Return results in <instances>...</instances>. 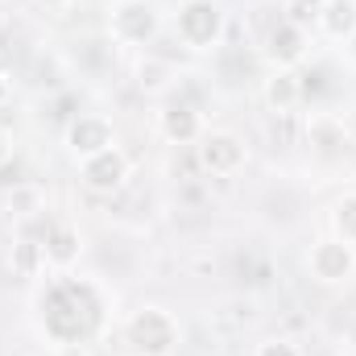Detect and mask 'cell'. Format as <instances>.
<instances>
[{"mask_svg": "<svg viewBox=\"0 0 356 356\" xmlns=\"http://www.w3.org/2000/svg\"><path fill=\"white\" fill-rule=\"evenodd\" d=\"M216 8L211 4H203V0H195V4H186V13L178 17V25H182V33L191 38V42H207L211 33H216Z\"/></svg>", "mask_w": 356, "mask_h": 356, "instance_id": "6da1fadb", "label": "cell"}, {"mask_svg": "<svg viewBox=\"0 0 356 356\" xmlns=\"http://www.w3.org/2000/svg\"><path fill=\"white\" fill-rule=\"evenodd\" d=\"M327 13H332V17H327L332 33H344V29H353V25H356V4H353V0H336Z\"/></svg>", "mask_w": 356, "mask_h": 356, "instance_id": "5b68a950", "label": "cell"}, {"mask_svg": "<svg viewBox=\"0 0 356 356\" xmlns=\"http://www.w3.org/2000/svg\"><path fill=\"white\" fill-rule=\"evenodd\" d=\"M166 133H170V137H186V133H191V116H186V108H175V116L166 120Z\"/></svg>", "mask_w": 356, "mask_h": 356, "instance_id": "8992f818", "label": "cell"}, {"mask_svg": "<svg viewBox=\"0 0 356 356\" xmlns=\"http://www.w3.org/2000/svg\"><path fill=\"white\" fill-rule=\"evenodd\" d=\"M120 175H124V162L112 158V154H99V162H91L88 166V182L91 186H116Z\"/></svg>", "mask_w": 356, "mask_h": 356, "instance_id": "3957f363", "label": "cell"}, {"mask_svg": "<svg viewBox=\"0 0 356 356\" xmlns=\"http://www.w3.org/2000/svg\"><path fill=\"white\" fill-rule=\"evenodd\" d=\"M269 99H273V104L282 99V108H286V104L294 99V88H290V83H273V88H269Z\"/></svg>", "mask_w": 356, "mask_h": 356, "instance_id": "52a82bcc", "label": "cell"}, {"mask_svg": "<svg viewBox=\"0 0 356 356\" xmlns=\"http://www.w3.org/2000/svg\"><path fill=\"white\" fill-rule=\"evenodd\" d=\"M261 356H290V353H286V348H273V344H269V348H266Z\"/></svg>", "mask_w": 356, "mask_h": 356, "instance_id": "9c48e42d", "label": "cell"}, {"mask_svg": "<svg viewBox=\"0 0 356 356\" xmlns=\"http://www.w3.org/2000/svg\"><path fill=\"white\" fill-rule=\"evenodd\" d=\"M203 162H207L211 170H232V166L241 162V145H236L232 137H211L207 149H203Z\"/></svg>", "mask_w": 356, "mask_h": 356, "instance_id": "7a4b0ae2", "label": "cell"}, {"mask_svg": "<svg viewBox=\"0 0 356 356\" xmlns=\"http://www.w3.org/2000/svg\"><path fill=\"white\" fill-rule=\"evenodd\" d=\"M4 154H8V149H4V137H0V158H4Z\"/></svg>", "mask_w": 356, "mask_h": 356, "instance_id": "30bf717a", "label": "cell"}, {"mask_svg": "<svg viewBox=\"0 0 356 356\" xmlns=\"http://www.w3.org/2000/svg\"><path fill=\"white\" fill-rule=\"evenodd\" d=\"M282 54H286V58H294V54H298V38H294L290 29L282 33Z\"/></svg>", "mask_w": 356, "mask_h": 356, "instance_id": "ba28073f", "label": "cell"}, {"mask_svg": "<svg viewBox=\"0 0 356 356\" xmlns=\"http://www.w3.org/2000/svg\"><path fill=\"white\" fill-rule=\"evenodd\" d=\"M315 273H319V277H327V282H332V277H344V273H348V253H344V249L323 245V249L315 253Z\"/></svg>", "mask_w": 356, "mask_h": 356, "instance_id": "277c9868", "label": "cell"}]
</instances>
